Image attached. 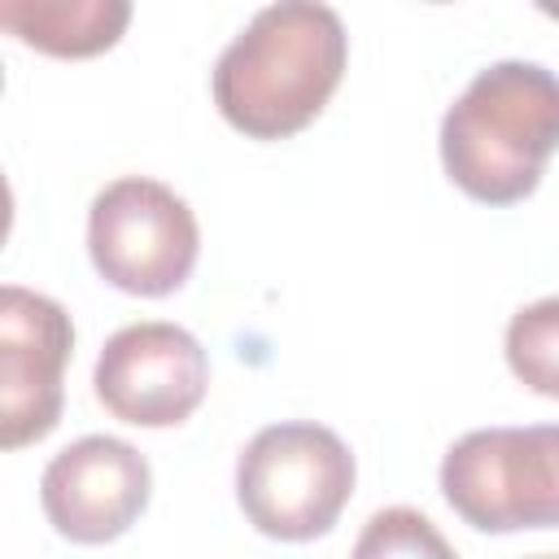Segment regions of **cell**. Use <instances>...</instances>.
<instances>
[{
  "instance_id": "obj_1",
  "label": "cell",
  "mask_w": 559,
  "mask_h": 559,
  "mask_svg": "<svg viewBox=\"0 0 559 559\" xmlns=\"http://www.w3.org/2000/svg\"><path fill=\"white\" fill-rule=\"evenodd\" d=\"M349 61V35L336 9L314 0H280L218 52L210 92L227 127L249 140H288L306 131Z\"/></svg>"
},
{
  "instance_id": "obj_2",
  "label": "cell",
  "mask_w": 559,
  "mask_h": 559,
  "mask_svg": "<svg viewBox=\"0 0 559 559\" xmlns=\"http://www.w3.org/2000/svg\"><path fill=\"white\" fill-rule=\"evenodd\" d=\"M559 153V74L537 61L485 66L441 118V166L480 205L537 192Z\"/></svg>"
},
{
  "instance_id": "obj_3",
  "label": "cell",
  "mask_w": 559,
  "mask_h": 559,
  "mask_svg": "<svg viewBox=\"0 0 559 559\" xmlns=\"http://www.w3.org/2000/svg\"><path fill=\"white\" fill-rule=\"evenodd\" d=\"M354 480L358 463L349 445L314 419L266 424L236 459V502L271 542H314L332 533Z\"/></svg>"
},
{
  "instance_id": "obj_4",
  "label": "cell",
  "mask_w": 559,
  "mask_h": 559,
  "mask_svg": "<svg viewBox=\"0 0 559 559\" xmlns=\"http://www.w3.org/2000/svg\"><path fill=\"white\" fill-rule=\"evenodd\" d=\"M441 493L476 533L559 528V424L463 432L441 459Z\"/></svg>"
},
{
  "instance_id": "obj_5",
  "label": "cell",
  "mask_w": 559,
  "mask_h": 559,
  "mask_svg": "<svg viewBox=\"0 0 559 559\" xmlns=\"http://www.w3.org/2000/svg\"><path fill=\"white\" fill-rule=\"evenodd\" d=\"M87 253L109 288L131 297H170L197 266L201 227L175 188L148 175H122L92 197Z\"/></svg>"
},
{
  "instance_id": "obj_6",
  "label": "cell",
  "mask_w": 559,
  "mask_h": 559,
  "mask_svg": "<svg viewBox=\"0 0 559 559\" xmlns=\"http://www.w3.org/2000/svg\"><path fill=\"white\" fill-rule=\"evenodd\" d=\"M92 389L96 402L131 428H175L205 402L210 358L179 323H127L100 345Z\"/></svg>"
},
{
  "instance_id": "obj_7",
  "label": "cell",
  "mask_w": 559,
  "mask_h": 559,
  "mask_svg": "<svg viewBox=\"0 0 559 559\" xmlns=\"http://www.w3.org/2000/svg\"><path fill=\"white\" fill-rule=\"evenodd\" d=\"M74 323L61 301L22 284L0 288V445L44 441L66 402V362Z\"/></svg>"
},
{
  "instance_id": "obj_8",
  "label": "cell",
  "mask_w": 559,
  "mask_h": 559,
  "mask_svg": "<svg viewBox=\"0 0 559 559\" xmlns=\"http://www.w3.org/2000/svg\"><path fill=\"white\" fill-rule=\"evenodd\" d=\"M148 459L122 437H79L57 450L39 476V507L57 537L74 546L118 542L148 507Z\"/></svg>"
},
{
  "instance_id": "obj_9",
  "label": "cell",
  "mask_w": 559,
  "mask_h": 559,
  "mask_svg": "<svg viewBox=\"0 0 559 559\" xmlns=\"http://www.w3.org/2000/svg\"><path fill=\"white\" fill-rule=\"evenodd\" d=\"M127 0H4L0 26L48 57H96L122 39Z\"/></svg>"
},
{
  "instance_id": "obj_10",
  "label": "cell",
  "mask_w": 559,
  "mask_h": 559,
  "mask_svg": "<svg viewBox=\"0 0 559 559\" xmlns=\"http://www.w3.org/2000/svg\"><path fill=\"white\" fill-rule=\"evenodd\" d=\"M502 354L524 389L559 397V297H537L520 306L507 323Z\"/></svg>"
},
{
  "instance_id": "obj_11",
  "label": "cell",
  "mask_w": 559,
  "mask_h": 559,
  "mask_svg": "<svg viewBox=\"0 0 559 559\" xmlns=\"http://www.w3.org/2000/svg\"><path fill=\"white\" fill-rule=\"evenodd\" d=\"M349 559H459V555L424 511L384 507L362 524Z\"/></svg>"
},
{
  "instance_id": "obj_12",
  "label": "cell",
  "mask_w": 559,
  "mask_h": 559,
  "mask_svg": "<svg viewBox=\"0 0 559 559\" xmlns=\"http://www.w3.org/2000/svg\"><path fill=\"white\" fill-rule=\"evenodd\" d=\"M528 559H559V555H528Z\"/></svg>"
}]
</instances>
